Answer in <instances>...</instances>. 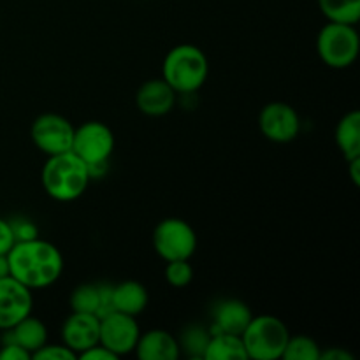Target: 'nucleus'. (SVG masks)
<instances>
[{
    "mask_svg": "<svg viewBox=\"0 0 360 360\" xmlns=\"http://www.w3.org/2000/svg\"><path fill=\"white\" fill-rule=\"evenodd\" d=\"M7 260L11 276L30 290L49 287L63 273L62 252L53 243L39 238L14 243Z\"/></svg>",
    "mask_w": 360,
    "mask_h": 360,
    "instance_id": "f257e3e1",
    "label": "nucleus"
},
{
    "mask_svg": "<svg viewBox=\"0 0 360 360\" xmlns=\"http://www.w3.org/2000/svg\"><path fill=\"white\" fill-rule=\"evenodd\" d=\"M42 188L56 202H74L88 188L91 174L88 165L72 151L48 157L42 167Z\"/></svg>",
    "mask_w": 360,
    "mask_h": 360,
    "instance_id": "f03ea898",
    "label": "nucleus"
},
{
    "mask_svg": "<svg viewBox=\"0 0 360 360\" xmlns=\"http://www.w3.org/2000/svg\"><path fill=\"white\" fill-rule=\"evenodd\" d=\"M162 72L176 94H195L206 83L210 62L197 46L179 44L165 55Z\"/></svg>",
    "mask_w": 360,
    "mask_h": 360,
    "instance_id": "7ed1b4c3",
    "label": "nucleus"
},
{
    "mask_svg": "<svg viewBox=\"0 0 360 360\" xmlns=\"http://www.w3.org/2000/svg\"><path fill=\"white\" fill-rule=\"evenodd\" d=\"M70 151L88 165L91 178H97L105 171V165L115 151V134L105 123L88 120L74 129Z\"/></svg>",
    "mask_w": 360,
    "mask_h": 360,
    "instance_id": "20e7f679",
    "label": "nucleus"
},
{
    "mask_svg": "<svg viewBox=\"0 0 360 360\" xmlns=\"http://www.w3.org/2000/svg\"><path fill=\"white\" fill-rule=\"evenodd\" d=\"M290 338V330L283 320L274 315H259L250 320L248 327L241 334L243 345L253 360H276L281 359Z\"/></svg>",
    "mask_w": 360,
    "mask_h": 360,
    "instance_id": "39448f33",
    "label": "nucleus"
},
{
    "mask_svg": "<svg viewBox=\"0 0 360 360\" xmlns=\"http://www.w3.org/2000/svg\"><path fill=\"white\" fill-rule=\"evenodd\" d=\"M360 39L355 25L329 21L316 37L320 60L330 69H347L357 60Z\"/></svg>",
    "mask_w": 360,
    "mask_h": 360,
    "instance_id": "423d86ee",
    "label": "nucleus"
},
{
    "mask_svg": "<svg viewBox=\"0 0 360 360\" xmlns=\"http://www.w3.org/2000/svg\"><path fill=\"white\" fill-rule=\"evenodd\" d=\"M153 248L165 262L190 260L197 252V234L183 218H164L153 231Z\"/></svg>",
    "mask_w": 360,
    "mask_h": 360,
    "instance_id": "0eeeda50",
    "label": "nucleus"
},
{
    "mask_svg": "<svg viewBox=\"0 0 360 360\" xmlns=\"http://www.w3.org/2000/svg\"><path fill=\"white\" fill-rule=\"evenodd\" d=\"M74 129L76 127L65 116L56 115V112H46V115L37 116L32 123V143L48 157L65 153L72 148Z\"/></svg>",
    "mask_w": 360,
    "mask_h": 360,
    "instance_id": "6e6552de",
    "label": "nucleus"
},
{
    "mask_svg": "<svg viewBox=\"0 0 360 360\" xmlns=\"http://www.w3.org/2000/svg\"><path fill=\"white\" fill-rule=\"evenodd\" d=\"M141 329L136 316L120 311H109L101 316V334L98 345L108 348L115 355L132 354L139 341Z\"/></svg>",
    "mask_w": 360,
    "mask_h": 360,
    "instance_id": "1a4fd4ad",
    "label": "nucleus"
},
{
    "mask_svg": "<svg viewBox=\"0 0 360 360\" xmlns=\"http://www.w3.org/2000/svg\"><path fill=\"white\" fill-rule=\"evenodd\" d=\"M259 127L264 137L273 143H292L301 132V118L287 102H269L259 115Z\"/></svg>",
    "mask_w": 360,
    "mask_h": 360,
    "instance_id": "9d476101",
    "label": "nucleus"
},
{
    "mask_svg": "<svg viewBox=\"0 0 360 360\" xmlns=\"http://www.w3.org/2000/svg\"><path fill=\"white\" fill-rule=\"evenodd\" d=\"M32 306L34 297L30 288L11 274L0 278V330H11L25 316L32 315Z\"/></svg>",
    "mask_w": 360,
    "mask_h": 360,
    "instance_id": "9b49d317",
    "label": "nucleus"
},
{
    "mask_svg": "<svg viewBox=\"0 0 360 360\" xmlns=\"http://www.w3.org/2000/svg\"><path fill=\"white\" fill-rule=\"evenodd\" d=\"M101 316L95 313L72 311L62 326V340L79 357L88 348L98 345Z\"/></svg>",
    "mask_w": 360,
    "mask_h": 360,
    "instance_id": "f8f14e48",
    "label": "nucleus"
},
{
    "mask_svg": "<svg viewBox=\"0 0 360 360\" xmlns=\"http://www.w3.org/2000/svg\"><path fill=\"white\" fill-rule=\"evenodd\" d=\"M176 91L164 77L148 79L139 86L136 94V104L143 115L158 118L172 111L176 104Z\"/></svg>",
    "mask_w": 360,
    "mask_h": 360,
    "instance_id": "ddd939ff",
    "label": "nucleus"
},
{
    "mask_svg": "<svg viewBox=\"0 0 360 360\" xmlns=\"http://www.w3.org/2000/svg\"><path fill=\"white\" fill-rule=\"evenodd\" d=\"M134 352L141 360H176L181 354V348L169 330L151 329L141 334Z\"/></svg>",
    "mask_w": 360,
    "mask_h": 360,
    "instance_id": "4468645a",
    "label": "nucleus"
},
{
    "mask_svg": "<svg viewBox=\"0 0 360 360\" xmlns=\"http://www.w3.org/2000/svg\"><path fill=\"white\" fill-rule=\"evenodd\" d=\"M253 319L248 304L239 299H225L213 311V333H227L241 336Z\"/></svg>",
    "mask_w": 360,
    "mask_h": 360,
    "instance_id": "2eb2a0df",
    "label": "nucleus"
},
{
    "mask_svg": "<svg viewBox=\"0 0 360 360\" xmlns=\"http://www.w3.org/2000/svg\"><path fill=\"white\" fill-rule=\"evenodd\" d=\"M111 311L125 313V315L137 316L146 309L150 302L146 287L136 280H127L111 288Z\"/></svg>",
    "mask_w": 360,
    "mask_h": 360,
    "instance_id": "dca6fc26",
    "label": "nucleus"
},
{
    "mask_svg": "<svg viewBox=\"0 0 360 360\" xmlns=\"http://www.w3.org/2000/svg\"><path fill=\"white\" fill-rule=\"evenodd\" d=\"M204 360H246L248 354L245 350L241 336L227 333H211L207 347L202 355Z\"/></svg>",
    "mask_w": 360,
    "mask_h": 360,
    "instance_id": "f3484780",
    "label": "nucleus"
},
{
    "mask_svg": "<svg viewBox=\"0 0 360 360\" xmlns=\"http://www.w3.org/2000/svg\"><path fill=\"white\" fill-rule=\"evenodd\" d=\"M11 341L18 343L25 350L30 352V355H34L39 348L48 343V329H46L42 320L28 315L11 329Z\"/></svg>",
    "mask_w": 360,
    "mask_h": 360,
    "instance_id": "a211bd4d",
    "label": "nucleus"
},
{
    "mask_svg": "<svg viewBox=\"0 0 360 360\" xmlns=\"http://www.w3.org/2000/svg\"><path fill=\"white\" fill-rule=\"evenodd\" d=\"M336 144L345 160L360 157V112L350 111L340 120L336 127Z\"/></svg>",
    "mask_w": 360,
    "mask_h": 360,
    "instance_id": "6ab92c4d",
    "label": "nucleus"
},
{
    "mask_svg": "<svg viewBox=\"0 0 360 360\" xmlns=\"http://www.w3.org/2000/svg\"><path fill=\"white\" fill-rule=\"evenodd\" d=\"M319 6L329 21L357 25L360 20V0H319Z\"/></svg>",
    "mask_w": 360,
    "mask_h": 360,
    "instance_id": "aec40b11",
    "label": "nucleus"
},
{
    "mask_svg": "<svg viewBox=\"0 0 360 360\" xmlns=\"http://www.w3.org/2000/svg\"><path fill=\"white\" fill-rule=\"evenodd\" d=\"M102 306V295L101 288L95 285L84 283L74 288L70 294V309L79 313H95L98 315Z\"/></svg>",
    "mask_w": 360,
    "mask_h": 360,
    "instance_id": "412c9836",
    "label": "nucleus"
},
{
    "mask_svg": "<svg viewBox=\"0 0 360 360\" xmlns=\"http://www.w3.org/2000/svg\"><path fill=\"white\" fill-rule=\"evenodd\" d=\"M322 350L319 343L308 336H290L281 359L283 360H320Z\"/></svg>",
    "mask_w": 360,
    "mask_h": 360,
    "instance_id": "4be33fe9",
    "label": "nucleus"
},
{
    "mask_svg": "<svg viewBox=\"0 0 360 360\" xmlns=\"http://www.w3.org/2000/svg\"><path fill=\"white\" fill-rule=\"evenodd\" d=\"M210 338H211L210 330L202 329L200 326H190L183 330L178 343H179V348H183L188 355L202 359L204 350H206Z\"/></svg>",
    "mask_w": 360,
    "mask_h": 360,
    "instance_id": "5701e85b",
    "label": "nucleus"
},
{
    "mask_svg": "<svg viewBox=\"0 0 360 360\" xmlns=\"http://www.w3.org/2000/svg\"><path fill=\"white\" fill-rule=\"evenodd\" d=\"M165 280L174 288L188 287L193 280V267L190 260H171V262H167Z\"/></svg>",
    "mask_w": 360,
    "mask_h": 360,
    "instance_id": "b1692460",
    "label": "nucleus"
},
{
    "mask_svg": "<svg viewBox=\"0 0 360 360\" xmlns=\"http://www.w3.org/2000/svg\"><path fill=\"white\" fill-rule=\"evenodd\" d=\"M34 360H76L77 355L65 345H48L39 348L34 355Z\"/></svg>",
    "mask_w": 360,
    "mask_h": 360,
    "instance_id": "393cba45",
    "label": "nucleus"
},
{
    "mask_svg": "<svg viewBox=\"0 0 360 360\" xmlns=\"http://www.w3.org/2000/svg\"><path fill=\"white\" fill-rule=\"evenodd\" d=\"M11 227H13L14 239L18 241H30V239L39 238V229L37 225L32 220H27V218H20V220L11 221Z\"/></svg>",
    "mask_w": 360,
    "mask_h": 360,
    "instance_id": "a878e982",
    "label": "nucleus"
},
{
    "mask_svg": "<svg viewBox=\"0 0 360 360\" xmlns=\"http://www.w3.org/2000/svg\"><path fill=\"white\" fill-rule=\"evenodd\" d=\"M0 360H32V355L23 347L9 341L6 345H0Z\"/></svg>",
    "mask_w": 360,
    "mask_h": 360,
    "instance_id": "bb28decb",
    "label": "nucleus"
},
{
    "mask_svg": "<svg viewBox=\"0 0 360 360\" xmlns=\"http://www.w3.org/2000/svg\"><path fill=\"white\" fill-rule=\"evenodd\" d=\"M14 243H16V239H14L11 221L0 218V255H7L14 246Z\"/></svg>",
    "mask_w": 360,
    "mask_h": 360,
    "instance_id": "cd10ccee",
    "label": "nucleus"
},
{
    "mask_svg": "<svg viewBox=\"0 0 360 360\" xmlns=\"http://www.w3.org/2000/svg\"><path fill=\"white\" fill-rule=\"evenodd\" d=\"M77 359H81V360H116L120 357L118 355L112 354V352H109L105 347H102V345H95V347L88 348L86 352H83V354H81Z\"/></svg>",
    "mask_w": 360,
    "mask_h": 360,
    "instance_id": "c85d7f7f",
    "label": "nucleus"
},
{
    "mask_svg": "<svg viewBox=\"0 0 360 360\" xmlns=\"http://www.w3.org/2000/svg\"><path fill=\"white\" fill-rule=\"evenodd\" d=\"M320 360H354V355L348 354L347 350H341V348H334V350L322 352Z\"/></svg>",
    "mask_w": 360,
    "mask_h": 360,
    "instance_id": "c756f323",
    "label": "nucleus"
},
{
    "mask_svg": "<svg viewBox=\"0 0 360 360\" xmlns=\"http://www.w3.org/2000/svg\"><path fill=\"white\" fill-rule=\"evenodd\" d=\"M348 167H350V176L354 179V185H360V157L354 158V160H348Z\"/></svg>",
    "mask_w": 360,
    "mask_h": 360,
    "instance_id": "7c9ffc66",
    "label": "nucleus"
},
{
    "mask_svg": "<svg viewBox=\"0 0 360 360\" xmlns=\"http://www.w3.org/2000/svg\"><path fill=\"white\" fill-rule=\"evenodd\" d=\"M9 276V260L7 255H0V278Z\"/></svg>",
    "mask_w": 360,
    "mask_h": 360,
    "instance_id": "2f4dec72",
    "label": "nucleus"
}]
</instances>
